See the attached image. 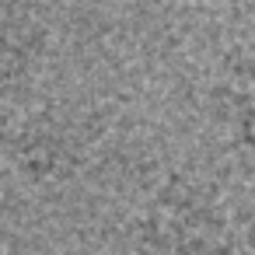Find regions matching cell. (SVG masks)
<instances>
[{
    "mask_svg": "<svg viewBox=\"0 0 255 255\" xmlns=\"http://www.w3.org/2000/svg\"><path fill=\"white\" fill-rule=\"evenodd\" d=\"M231 213L220 192L199 178H168L143 210L133 255H231Z\"/></svg>",
    "mask_w": 255,
    "mask_h": 255,
    "instance_id": "cell-1",
    "label": "cell"
},
{
    "mask_svg": "<svg viewBox=\"0 0 255 255\" xmlns=\"http://www.w3.org/2000/svg\"><path fill=\"white\" fill-rule=\"evenodd\" d=\"M11 154H14L18 171L28 182H39V185L67 182L81 164V143H77L74 129L63 119H53V116L28 119L18 129Z\"/></svg>",
    "mask_w": 255,
    "mask_h": 255,
    "instance_id": "cell-2",
    "label": "cell"
},
{
    "mask_svg": "<svg viewBox=\"0 0 255 255\" xmlns=\"http://www.w3.org/2000/svg\"><path fill=\"white\" fill-rule=\"evenodd\" d=\"M46 46V25L25 0H0V95L14 91Z\"/></svg>",
    "mask_w": 255,
    "mask_h": 255,
    "instance_id": "cell-3",
    "label": "cell"
},
{
    "mask_svg": "<svg viewBox=\"0 0 255 255\" xmlns=\"http://www.w3.org/2000/svg\"><path fill=\"white\" fill-rule=\"evenodd\" d=\"M213 123L245 150H255V60L241 56L224 67L210 91Z\"/></svg>",
    "mask_w": 255,
    "mask_h": 255,
    "instance_id": "cell-4",
    "label": "cell"
},
{
    "mask_svg": "<svg viewBox=\"0 0 255 255\" xmlns=\"http://www.w3.org/2000/svg\"><path fill=\"white\" fill-rule=\"evenodd\" d=\"M88 4H109V0H88Z\"/></svg>",
    "mask_w": 255,
    "mask_h": 255,
    "instance_id": "cell-5",
    "label": "cell"
},
{
    "mask_svg": "<svg viewBox=\"0 0 255 255\" xmlns=\"http://www.w3.org/2000/svg\"><path fill=\"white\" fill-rule=\"evenodd\" d=\"M210 4H217V0H210Z\"/></svg>",
    "mask_w": 255,
    "mask_h": 255,
    "instance_id": "cell-6",
    "label": "cell"
}]
</instances>
